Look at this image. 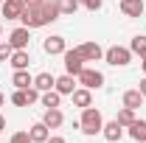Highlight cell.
I'll list each match as a JSON object with an SVG mask.
<instances>
[{"instance_id":"4dcf8cb0","label":"cell","mask_w":146,"mask_h":143,"mask_svg":"<svg viewBox=\"0 0 146 143\" xmlns=\"http://www.w3.org/2000/svg\"><path fill=\"white\" fill-rule=\"evenodd\" d=\"M3 129H6V118L0 115V132H3Z\"/></svg>"},{"instance_id":"5b68a950","label":"cell","mask_w":146,"mask_h":143,"mask_svg":"<svg viewBox=\"0 0 146 143\" xmlns=\"http://www.w3.org/2000/svg\"><path fill=\"white\" fill-rule=\"evenodd\" d=\"M31 28H14L11 34H9V45L14 48V51H28V39H31V34H28Z\"/></svg>"},{"instance_id":"f1b7e54d","label":"cell","mask_w":146,"mask_h":143,"mask_svg":"<svg viewBox=\"0 0 146 143\" xmlns=\"http://www.w3.org/2000/svg\"><path fill=\"white\" fill-rule=\"evenodd\" d=\"M138 90L143 93V98H146V76H143V79H141V84H138Z\"/></svg>"},{"instance_id":"3957f363","label":"cell","mask_w":146,"mask_h":143,"mask_svg":"<svg viewBox=\"0 0 146 143\" xmlns=\"http://www.w3.org/2000/svg\"><path fill=\"white\" fill-rule=\"evenodd\" d=\"M79 79V84H84L87 90H98V87H104V73L101 70H90V68H84V70L76 76Z\"/></svg>"},{"instance_id":"9a60e30c","label":"cell","mask_w":146,"mask_h":143,"mask_svg":"<svg viewBox=\"0 0 146 143\" xmlns=\"http://www.w3.org/2000/svg\"><path fill=\"white\" fill-rule=\"evenodd\" d=\"M56 79L51 76V73H39V76H34V87L39 90V93H48V90H54Z\"/></svg>"},{"instance_id":"d6986e66","label":"cell","mask_w":146,"mask_h":143,"mask_svg":"<svg viewBox=\"0 0 146 143\" xmlns=\"http://www.w3.org/2000/svg\"><path fill=\"white\" fill-rule=\"evenodd\" d=\"M73 104H76V107H90L93 104V95H90V90L87 87H82V90H73Z\"/></svg>"},{"instance_id":"ffe728a7","label":"cell","mask_w":146,"mask_h":143,"mask_svg":"<svg viewBox=\"0 0 146 143\" xmlns=\"http://www.w3.org/2000/svg\"><path fill=\"white\" fill-rule=\"evenodd\" d=\"M59 101H62V95H59L56 90H48V93H42V107H45V109L59 107Z\"/></svg>"},{"instance_id":"4fadbf2b","label":"cell","mask_w":146,"mask_h":143,"mask_svg":"<svg viewBox=\"0 0 146 143\" xmlns=\"http://www.w3.org/2000/svg\"><path fill=\"white\" fill-rule=\"evenodd\" d=\"M104 138H107L110 143H115V140H121V135H124V126L118 124V121H110V124H104Z\"/></svg>"},{"instance_id":"1f68e13d","label":"cell","mask_w":146,"mask_h":143,"mask_svg":"<svg viewBox=\"0 0 146 143\" xmlns=\"http://www.w3.org/2000/svg\"><path fill=\"white\" fill-rule=\"evenodd\" d=\"M3 101H6V98H3V93H0V107H3Z\"/></svg>"},{"instance_id":"ba28073f","label":"cell","mask_w":146,"mask_h":143,"mask_svg":"<svg viewBox=\"0 0 146 143\" xmlns=\"http://www.w3.org/2000/svg\"><path fill=\"white\" fill-rule=\"evenodd\" d=\"M42 124L48 126V129H59V126L65 124V115H62V109H59V107L45 109V115H42Z\"/></svg>"},{"instance_id":"30bf717a","label":"cell","mask_w":146,"mask_h":143,"mask_svg":"<svg viewBox=\"0 0 146 143\" xmlns=\"http://www.w3.org/2000/svg\"><path fill=\"white\" fill-rule=\"evenodd\" d=\"M54 90L59 93V95H73V90H76V81H73V76H70V73L59 76V79H56V84H54Z\"/></svg>"},{"instance_id":"d4e9b609","label":"cell","mask_w":146,"mask_h":143,"mask_svg":"<svg viewBox=\"0 0 146 143\" xmlns=\"http://www.w3.org/2000/svg\"><path fill=\"white\" fill-rule=\"evenodd\" d=\"M11 54H14V48H11L9 42H0V62H6V59H11Z\"/></svg>"},{"instance_id":"836d02e7","label":"cell","mask_w":146,"mask_h":143,"mask_svg":"<svg viewBox=\"0 0 146 143\" xmlns=\"http://www.w3.org/2000/svg\"><path fill=\"white\" fill-rule=\"evenodd\" d=\"M0 36H3V28H0Z\"/></svg>"},{"instance_id":"e0dca14e","label":"cell","mask_w":146,"mask_h":143,"mask_svg":"<svg viewBox=\"0 0 146 143\" xmlns=\"http://www.w3.org/2000/svg\"><path fill=\"white\" fill-rule=\"evenodd\" d=\"M129 138L138 143H146V121H132V126H129Z\"/></svg>"},{"instance_id":"f546056e","label":"cell","mask_w":146,"mask_h":143,"mask_svg":"<svg viewBox=\"0 0 146 143\" xmlns=\"http://www.w3.org/2000/svg\"><path fill=\"white\" fill-rule=\"evenodd\" d=\"M45 0H25V6H42Z\"/></svg>"},{"instance_id":"603a6c76","label":"cell","mask_w":146,"mask_h":143,"mask_svg":"<svg viewBox=\"0 0 146 143\" xmlns=\"http://www.w3.org/2000/svg\"><path fill=\"white\" fill-rule=\"evenodd\" d=\"M115 121H118V124L121 126H132V121H135V109H121V112H118V118H115Z\"/></svg>"},{"instance_id":"7c38bea8","label":"cell","mask_w":146,"mask_h":143,"mask_svg":"<svg viewBox=\"0 0 146 143\" xmlns=\"http://www.w3.org/2000/svg\"><path fill=\"white\" fill-rule=\"evenodd\" d=\"M121 101H124L127 109H138V107H143V93H141V90H127Z\"/></svg>"},{"instance_id":"8fae6325","label":"cell","mask_w":146,"mask_h":143,"mask_svg":"<svg viewBox=\"0 0 146 143\" xmlns=\"http://www.w3.org/2000/svg\"><path fill=\"white\" fill-rule=\"evenodd\" d=\"M42 48H45V54H51V56L65 54V51H68V45H65V36H48Z\"/></svg>"},{"instance_id":"cb8c5ba5","label":"cell","mask_w":146,"mask_h":143,"mask_svg":"<svg viewBox=\"0 0 146 143\" xmlns=\"http://www.w3.org/2000/svg\"><path fill=\"white\" fill-rule=\"evenodd\" d=\"M11 104H14V107H28V95H25V90H14V93H11Z\"/></svg>"},{"instance_id":"9c48e42d","label":"cell","mask_w":146,"mask_h":143,"mask_svg":"<svg viewBox=\"0 0 146 143\" xmlns=\"http://www.w3.org/2000/svg\"><path fill=\"white\" fill-rule=\"evenodd\" d=\"M143 0H121V14L124 17H141L143 14Z\"/></svg>"},{"instance_id":"277c9868","label":"cell","mask_w":146,"mask_h":143,"mask_svg":"<svg viewBox=\"0 0 146 143\" xmlns=\"http://www.w3.org/2000/svg\"><path fill=\"white\" fill-rule=\"evenodd\" d=\"M65 70L70 73V76H79V73L84 70V59H82V54L73 48V51H65Z\"/></svg>"},{"instance_id":"7402d4cb","label":"cell","mask_w":146,"mask_h":143,"mask_svg":"<svg viewBox=\"0 0 146 143\" xmlns=\"http://www.w3.org/2000/svg\"><path fill=\"white\" fill-rule=\"evenodd\" d=\"M56 6H59V14H76V9L82 3L79 0H56Z\"/></svg>"},{"instance_id":"2e32d148","label":"cell","mask_w":146,"mask_h":143,"mask_svg":"<svg viewBox=\"0 0 146 143\" xmlns=\"http://www.w3.org/2000/svg\"><path fill=\"white\" fill-rule=\"evenodd\" d=\"M28 135H31V140H34V143H45L48 138H51V132H48V126L42 124V121L31 126V129H28Z\"/></svg>"},{"instance_id":"83f0119b","label":"cell","mask_w":146,"mask_h":143,"mask_svg":"<svg viewBox=\"0 0 146 143\" xmlns=\"http://www.w3.org/2000/svg\"><path fill=\"white\" fill-rule=\"evenodd\" d=\"M45 143H65V138H59V135H51V138H48Z\"/></svg>"},{"instance_id":"4316f807","label":"cell","mask_w":146,"mask_h":143,"mask_svg":"<svg viewBox=\"0 0 146 143\" xmlns=\"http://www.w3.org/2000/svg\"><path fill=\"white\" fill-rule=\"evenodd\" d=\"M79 3H82V6H84V9H90V11H98V9H101V3H104V0H79Z\"/></svg>"},{"instance_id":"5bb4252c","label":"cell","mask_w":146,"mask_h":143,"mask_svg":"<svg viewBox=\"0 0 146 143\" xmlns=\"http://www.w3.org/2000/svg\"><path fill=\"white\" fill-rule=\"evenodd\" d=\"M11 84L17 90H28V87H34V79L28 76V70H14V76H11Z\"/></svg>"},{"instance_id":"484cf974","label":"cell","mask_w":146,"mask_h":143,"mask_svg":"<svg viewBox=\"0 0 146 143\" xmlns=\"http://www.w3.org/2000/svg\"><path fill=\"white\" fill-rule=\"evenodd\" d=\"M11 143H34V140H31L28 132H14V135H11Z\"/></svg>"},{"instance_id":"44dd1931","label":"cell","mask_w":146,"mask_h":143,"mask_svg":"<svg viewBox=\"0 0 146 143\" xmlns=\"http://www.w3.org/2000/svg\"><path fill=\"white\" fill-rule=\"evenodd\" d=\"M129 51H132V54H138L141 59H146V36H143V34H138L135 39H132V45H129Z\"/></svg>"},{"instance_id":"6da1fadb","label":"cell","mask_w":146,"mask_h":143,"mask_svg":"<svg viewBox=\"0 0 146 143\" xmlns=\"http://www.w3.org/2000/svg\"><path fill=\"white\" fill-rule=\"evenodd\" d=\"M79 129H82L84 135H98V132L104 129V118H101V112H98V109H93V107H84V109H82Z\"/></svg>"},{"instance_id":"7a4b0ae2","label":"cell","mask_w":146,"mask_h":143,"mask_svg":"<svg viewBox=\"0 0 146 143\" xmlns=\"http://www.w3.org/2000/svg\"><path fill=\"white\" fill-rule=\"evenodd\" d=\"M104 59H107V65H112V68H124V65L132 62V51L129 48H121V45H112V48L104 51Z\"/></svg>"},{"instance_id":"d6a6232c","label":"cell","mask_w":146,"mask_h":143,"mask_svg":"<svg viewBox=\"0 0 146 143\" xmlns=\"http://www.w3.org/2000/svg\"><path fill=\"white\" fill-rule=\"evenodd\" d=\"M141 65H143V73H146V59H143V62H141Z\"/></svg>"},{"instance_id":"52a82bcc","label":"cell","mask_w":146,"mask_h":143,"mask_svg":"<svg viewBox=\"0 0 146 143\" xmlns=\"http://www.w3.org/2000/svg\"><path fill=\"white\" fill-rule=\"evenodd\" d=\"M23 9H25V0H3V17L6 20H20L23 14Z\"/></svg>"},{"instance_id":"8992f818","label":"cell","mask_w":146,"mask_h":143,"mask_svg":"<svg viewBox=\"0 0 146 143\" xmlns=\"http://www.w3.org/2000/svg\"><path fill=\"white\" fill-rule=\"evenodd\" d=\"M84 62H98V59H104V51H101V45L98 42H84V45H79L76 48Z\"/></svg>"},{"instance_id":"ac0fdd59","label":"cell","mask_w":146,"mask_h":143,"mask_svg":"<svg viewBox=\"0 0 146 143\" xmlns=\"http://www.w3.org/2000/svg\"><path fill=\"white\" fill-rule=\"evenodd\" d=\"M9 62H11L14 70H28V62H31V59H28V51H14Z\"/></svg>"}]
</instances>
